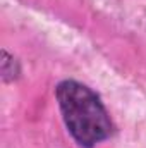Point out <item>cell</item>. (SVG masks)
Returning a JSON list of instances; mask_svg holds the SVG:
<instances>
[{"label":"cell","instance_id":"1","mask_svg":"<svg viewBox=\"0 0 146 148\" xmlns=\"http://www.w3.org/2000/svg\"><path fill=\"white\" fill-rule=\"evenodd\" d=\"M57 100L65 127L83 148H95L110 138L113 126L108 112L91 88L65 79L57 86Z\"/></svg>","mask_w":146,"mask_h":148}]
</instances>
